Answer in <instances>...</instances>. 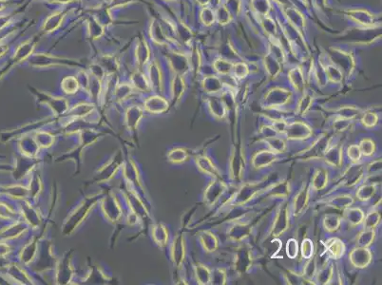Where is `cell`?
<instances>
[{
    "instance_id": "1",
    "label": "cell",
    "mask_w": 382,
    "mask_h": 285,
    "mask_svg": "<svg viewBox=\"0 0 382 285\" xmlns=\"http://www.w3.org/2000/svg\"><path fill=\"white\" fill-rule=\"evenodd\" d=\"M265 190L266 188L262 187V182H250L242 184L241 188L233 195L229 203L235 208L247 205Z\"/></svg>"
},
{
    "instance_id": "2",
    "label": "cell",
    "mask_w": 382,
    "mask_h": 285,
    "mask_svg": "<svg viewBox=\"0 0 382 285\" xmlns=\"http://www.w3.org/2000/svg\"><path fill=\"white\" fill-rule=\"evenodd\" d=\"M290 206L286 202H282L279 209H277L276 215L269 231V237L277 239L283 236L290 227Z\"/></svg>"
},
{
    "instance_id": "3",
    "label": "cell",
    "mask_w": 382,
    "mask_h": 285,
    "mask_svg": "<svg viewBox=\"0 0 382 285\" xmlns=\"http://www.w3.org/2000/svg\"><path fill=\"white\" fill-rule=\"evenodd\" d=\"M331 140L332 138L328 133H322L312 143L311 146H308L297 156L305 161L322 160L327 149L330 147Z\"/></svg>"
},
{
    "instance_id": "4",
    "label": "cell",
    "mask_w": 382,
    "mask_h": 285,
    "mask_svg": "<svg viewBox=\"0 0 382 285\" xmlns=\"http://www.w3.org/2000/svg\"><path fill=\"white\" fill-rule=\"evenodd\" d=\"M245 171V159L242 149L233 146L228 160L229 179L233 183H241Z\"/></svg>"
},
{
    "instance_id": "5",
    "label": "cell",
    "mask_w": 382,
    "mask_h": 285,
    "mask_svg": "<svg viewBox=\"0 0 382 285\" xmlns=\"http://www.w3.org/2000/svg\"><path fill=\"white\" fill-rule=\"evenodd\" d=\"M253 253L251 248L248 245H241L234 255L233 266L234 271L239 276H242L247 274L251 267L253 266Z\"/></svg>"
},
{
    "instance_id": "6",
    "label": "cell",
    "mask_w": 382,
    "mask_h": 285,
    "mask_svg": "<svg viewBox=\"0 0 382 285\" xmlns=\"http://www.w3.org/2000/svg\"><path fill=\"white\" fill-rule=\"evenodd\" d=\"M228 189L227 183L222 178L212 179L204 192V202L207 206H215Z\"/></svg>"
},
{
    "instance_id": "7",
    "label": "cell",
    "mask_w": 382,
    "mask_h": 285,
    "mask_svg": "<svg viewBox=\"0 0 382 285\" xmlns=\"http://www.w3.org/2000/svg\"><path fill=\"white\" fill-rule=\"evenodd\" d=\"M313 134V128L307 123L303 121H295L290 124L288 123L284 136L287 141L302 142L310 139Z\"/></svg>"
},
{
    "instance_id": "8",
    "label": "cell",
    "mask_w": 382,
    "mask_h": 285,
    "mask_svg": "<svg viewBox=\"0 0 382 285\" xmlns=\"http://www.w3.org/2000/svg\"><path fill=\"white\" fill-rule=\"evenodd\" d=\"M311 197V189L309 185L304 184L303 187L298 190L296 196L294 197L291 203V215L294 218H298L303 215L308 209Z\"/></svg>"
},
{
    "instance_id": "9",
    "label": "cell",
    "mask_w": 382,
    "mask_h": 285,
    "mask_svg": "<svg viewBox=\"0 0 382 285\" xmlns=\"http://www.w3.org/2000/svg\"><path fill=\"white\" fill-rule=\"evenodd\" d=\"M292 100V92L283 88H274L267 92L264 97V106L267 109H278L289 104Z\"/></svg>"
},
{
    "instance_id": "10",
    "label": "cell",
    "mask_w": 382,
    "mask_h": 285,
    "mask_svg": "<svg viewBox=\"0 0 382 285\" xmlns=\"http://www.w3.org/2000/svg\"><path fill=\"white\" fill-rule=\"evenodd\" d=\"M349 262L357 269H365L373 262V253L369 247H360L356 246L350 251Z\"/></svg>"
},
{
    "instance_id": "11",
    "label": "cell",
    "mask_w": 382,
    "mask_h": 285,
    "mask_svg": "<svg viewBox=\"0 0 382 285\" xmlns=\"http://www.w3.org/2000/svg\"><path fill=\"white\" fill-rule=\"evenodd\" d=\"M365 176V168L359 164H352L341 176L340 184L345 188H354L361 183Z\"/></svg>"
},
{
    "instance_id": "12",
    "label": "cell",
    "mask_w": 382,
    "mask_h": 285,
    "mask_svg": "<svg viewBox=\"0 0 382 285\" xmlns=\"http://www.w3.org/2000/svg\"><path fill=\"white\" fill-rule=\"evenodd\" d=\"M279 160L278 154L270 149H261L255 152L251 157V166L255 170H262L271 167Z\"/></svg>"
},
{
    "instance_id": "13",
    "label": "cell",
    "mask_w": 382,
    "mask_h": 285,
    "mask_svg": "<svg viewBox=\"0 0 382 285\" xmlns=\"http://www.w3.org/2000/svg\"><path fill=\"white\" fill-rule=\"evenodd\" d=\"M252 226L247 223H235L227 231V238L230 242L241 244L251 235Z\"/></svg>"
},
{
    "instance_id": "14",
    "label": "cell",
    "mask_w": 382,
    "mask_h": 285,
    "mask_svg": "<svg viewBox=\"0 0 382 285\" xmlns=\"http://www.w3.org/2000/svg\"><path fill=\"white\" fill-rule=\"evenodd\" d=\"M322 160L325 162L328 167H333V168H340L343 166V162H344L343 146L340 145L330 146L324 154Z\"/></svg>"
},
{
    "instance_id": "15",
    "label": "cell",
    "mask_w": 382,
    "mask_h": 285,
    "mask_svg": "<svg viewBox=\"0 0 382 285\" xmlns=\"http://www.w3.org/2000/svg\"><path fill=\"white\" fill-rule=\"evenodd\" d=\"M291 193V184L288 180H281L276 182L266 188V195L271 199H283L288 198Z\"/></svg>"
},
{
    "instance_id": "16",
    "label": "cell",
    "mask_w": 382,
    "mask_h": 285,
    "mask_svg": "<svg viewBox=\"0 0 382 285\" xmlns=\"http://www.w3.org/2000/svg\"><path fill=\"white\" fill-rule=\"evenodd\" d=\"M199 241L203 249L208 253L212 254L218 250L220 242L218 237L210 230H203L199 233Z\"/></svg>"
},
{
    "instance_id": "17",
    "label": "cell",
    "mask_w": 382,
    "mask_h": 285,
    "mask_svg": "<svg viewBox=\"0 0 382 285\" xmlns=\"http://www.w3.org/2000/svg\"><path fill=\"white\" fill-rule=\"evenodd\" d=\"M326 251L332 260L338 261L345 255L346 245L342 240L337 237L328 239L325 242Z\"/></svg>"
},
{
    "instance_id": "18",
    "label": "cell",
    "mask_w": 382,
    "mask_h": 285,
    "mask_svg": "<svg viewBox=\"0 0 382 285\" xmlns=\"http://www.w3.org/2000/svg\"><path fill=\"white\" fill-rule=\"evenodd\" d=\"M196 164H197L199 170L202 173L211 177L212 179L222 178L219 168L216 167V165L213 163L212 160L209 157H207L205 155L199 156L196 158Z\"/></svg>"
},
{
    "instance_id": "19",
    "label": "cell",
    "mask_w": 382,
    "mask_h": 285,
    "mask_svg": "<svg viewBox=\"0 0 382 285\" xmlns=\"http://www.w3.org/2000/svg\"><path fill=\"white\" fill-rule=\"evenodd\" d=\"M329 185V171L326 168H318L312 176L310 181V189L315 192L324 190Z\"/></svg>"
},
{
    "instance_id": "20",
    "label": "cell",
    "mask_w": 382,
    "mask_h": 285,
    "mask_svg": "<svg viewBox=\"0 0 382 285\" xmlns=\"http://www.w3.org/2000/svg\"><path fill=\"white\" fill-rule=\"evenodd\" d=\"M325 203L336 210L344 211L345 209L354 204V199L352 195L338 194L333 196L331 198H328L325 201Z\"/></svg>"
},
{
    "instance_id": "21",
    "label": "cell",
    "mask_w": 382,
    "mask_h": 285,
    "mask_svg": "<svg viewBox=\"0 0 382 285\" xmlns=\"http://www.w3.org/2000/svg\"><path fill=\"white\" fill-rule=\"evenodd\" d=\"M208 110L213 117L218 121L226 120L229 112L227 105L225 104L222 98H210L208 101Z\"/></svg>"
},
{
    "instance_id": "22",
    "label": "cell",
    "mask_w": 382,
    "mask_h": 285,
    "mask_svg": "<svg viewBox=\"0 0 382 285\" xmlns=\"http://www.w3.org/2000/svg\"><path fill=\"white\" fill-rule=\"evenodd\" d=\"M365 218V213L360 208L350 206L343 211L342 220H344L349 226L357 227L362 224Z\"/></svg>"
},
{
    "instance_id": "23",
    "label": "cell",
    "mask_w": 382,
    "mask_h": 285,
    "mask_svg": "<svg viewBox=\"0 0 382 285\" xmlns=\"http://www.w3.org/2000/svg\"><path fill=\"white\" fill-rule=\"evenodd\" d=\"M378 183H366L358 188L356 192V198L361 202H367L375 197L377 192Z\"/></svg>"
},
{
    "instance_id": "24",
    "label": "cell",
    "mask_w": 382,
    "mask_h": 285,
    "mask_svg": "<svg viewBox=\"0 0 382 285\" xmlns=\"http://www.w3.org/2000/svg\"><path fill=\"white\" fill-rule=\"evenodd\" d=\"M342 224V217L339 214H326L322 219V227L327 233H336L340 230Z\"/></svg>"
},
{
    "instance_id": "25",
    "label": "cell",
    "mask_w": 382,
    "mask_h": 285,
    "mask_svg": "<svg viewBox=\"0 0 382 285\" xmlns=\"http://www.w3.org/2000/svg\"><path fill=\"white\" fill-rule=\"evenodd\" d=\"M335 277V267L334 264L330 263L328 265L322 266L320 269H318V272L315 276L317 284L326 285L330 284L331 281Z\"/></svg>"
},
{
    "instance_id": "26",
    "label": "cell",
    "mask_w": 382,
    "mask_h": 285,
    "mask_svg": "<svg viewBox=\"0 0 382 285\" xmlns=\"http://www.w3.org/2000/svg\"><path fill=\"white\" fill-rule=\"evenodd\" d=\"M172 256L174 264L180 266L184 263L185 257V244H184V237L179 235L174 241Z\"/></svg>"
},
{
    "instance_id": "27",
    "label": "cell",
    "mask_w": 382,
    "mask_h": 285,
    "mask_svg": "<svg viewBox=\"0 0 382 285\" xmlns=\"http://www.w3.org/2000/svg\"><path fill=\"white\" fill-rule=\"evenodd\" d=\"M376 232L375 229L363 228L356 239V246L360 247H370L375 243Z\"/></svg>"
},
{
    "instance_id": "28",
    "label": "cell",
    "mask_w": 382,
    "mask_h": 285,
    "mask_svg": "<svg viewBox=\"0 0 382 285\" xmlns=\"http://www.w3.org/2000/svg\"><path fill=\"white\" fill-rule=\"evenodd\" d=\"M381 223V214L379 210L374 208L369 211L367 214H365V218L363 221V227L367 229H376L377 226Z\"/></svg>"
},
{
    "instance_id": "29",
    "label": "cell",
    "mask_w": 382,
    "mask_h": 285,
    "mask_svg": "<svg viewBox=\"0 0 382 285\" xmlns=\"http://www.w3.org/2000/svg\"><path fill=\"white\" fill-rule=\"evenodd\" d=\"M291 85L295 91L303 92L305 89V74L299 68H296L291 70L288 74Z\"/></svg>"
},
{
    "instance_id": "30",
    "label": "cell",
    "mask_w": 382,
    "mask_h": 285,
    "mask_svg": "<svg viewBox=\"0 0 382 285\" xmlns=\"http://www.w3.org/2000/svg\"><path fill=\"white\" fill-rule=\"evenodd\" d=\"M195 276L199 284L207 285L211 282V270L203 264H197L195 266Z\"/></svg>"
},
{
    "instance_id": "31",
    "label": "cell",
    "mask_w": 382,
    "mask_h": 285,
    "mask_svg": "<svg viewBox=\"0 0 382 285\" xmlns=\"http://www.w3.org/2000/svg\"><path fill=\"white\" fill-rule=\"evenodd\" d=\"M263 141L268 146L269 149L272 150L273 152L276 153V154L284 153L287 149V142H286L287 140L282 138V137L275 136V137H272V138L264 139Z\"/></svg>"
},
{
    "instance_id": "32",
    "label": "cell",
    "mask_w": 382,
    "mask_h": 285,
    "mask_svg": "<svg viewBox=\"0 0 382 285\" xmlns=\"http://www.w3.org/2000/svg\"><path fill=\"white\" fill-rule=\"evenodd\" d=\"M362 112H363L362 110L358 108V107L343 106V107H340V109H338L336 111V114H337V117L348 119V120H354L356 117L361 115Z\"/></svg>"
},
{
    "instance_id": "33",
    "label": "cell",
    "mask_w": 382,
    "mask_h": 285,
    "mask_svg": "<svg viewBox=\"0 0 382 285\" xmlns=\"http://www.w3.org/2000/svg\"><path fill=\"white\" fill-rule=\"evenodd\" d=\"M224 84L219 77L216 75H211V76L206 77L204 81V88L205 91L208 93H218L222 91Z\"/></svg>"
},
{
    "instance_id": "34",
    "label": "cell",
    "mask_w": 382,
    "mask_h": 285,
    "mask_svg": "<svg viewBox=\"0 0 382 285\" xmlns=\"http://www.w3.org/2000/svg\"><path fill=\"white\" fill-rule=\"evenodd\" d=\"M378 121H379V117L375 112L367 111V112L361 113V125L368 129L375 128L378 124Z\"/></svg>"
},
{
    "instance_id": "35",
    "label": "cell",
    "mask_w": 382,
    "mask_h": 285,
    "mask_svg": "<svg viewBox=\"0 0 382 285\" xmlns=\"http://www.w3.org/2000/svg\"><path fill=\"white\" fill-rule=\"evenodd\" d=\"M317 272H318V262H317V257H315V256H313V257L307 260V263H306L305 266H304L302 276L305 278L313 279V278H315Z\"/></svg>"
},
{
    "instance_id": "36",
    "label": "cell",
    "mask_w": 382,
    "mask_h": 285,
    "mask_svg": "<svg viewBox=\"0 0 382 285\" xmlns=\"http://www.w3.org/2000/svg\"><path fill=\"white\" fill-rule=\"evenodd\" d=\"M359 146L361 148L362 156L364 157H372L375 155V151H376L375 142L370 138H364L361 140Z\"/></svg>"
},
{
    "instance_id": "37",
    "label": "cell",
    "mask_w": 382,
    "mask_h": 285,
    "mask_svg": "<svg viewBox=\"0 0 382 285\" xmlns=\"http://www.w3.org/2000/svg\"><path fill=\"white\" fill-rule=\"evenodd\" d=\"M227 283V272L226 268L219 267L211 271V282L213 285H225Z\"/></svg>"
},
{
    "instance_id": "38",
    "label": "cell",
    "mask_w": 382,
    "mask_h": 285,
    "mask_svg": "<svg viewBox=\"0 0 382 285\" xmlns=\"http://www.w3.org/2000/svg\"><path fill=\"white\" fill-rule=\"evenodd\" d=\"M312 105H313V97L309 94H305L303 98L298 101L297 108H296V113L299 116H303L310 111Z\"/></svg>"
},
{
    "instance_id": "39",
    "label": "cell",
    "mask_w": 382,
    "mask_h": 285,
    "mask_svg": "<svg viewBox=\"0 0 382 285\" xmlns=\"http://www.w3.org/2000/svg\"><path fill=\"white\" fill-rule=\"evenodd\" d=\"M299 251H301L302 257L305 258V260H308V258L313 257L314 254H315L314 242L312 241L311 239H309V238H305V239L303 240V242H302Z\"/></svg>"
},
{
    "instance_id": "40",
    "label": "cell",
    "mask_w": 382,
    "mask_h": 285,
    "mask_svg": "<svg viewBox=\"0 0 382 285\" xmlns=\"http://www.w3.org/2000/svg\"><path fill=\"white\" fill-rule=\"evenodd\" d=\"M298 252H299V245H298V242H297V239L290 238L287 241L286 246H285L286 256L291 258V260H294V258H296L297 257Z\"/></svg>"
},
{
    "instance_id": "41",
    "label": "cell",
    "mask_w": 382,
    "mask_h": 285,
    "mask_svg": "<svg viewBox=\"0 0 382 285\" xmlns=\"http://www.w3.org/2000/svg\"><path fill=\"white\" fill-rule=\"evenodd\" d=\"M353 125V120L337 117L333 123V128L336 133H345Z\"/></svg>"
},
{
    "instance_id": "42",
    "label": "cell",
    "mask_w": 382,
    "mask_h": 285,
    "mask_svg": "<svg viewBox=\"0 0 382 285\" xmlns=\"http://www.w3.org/2000/svg\"><path fill=\"white\" fill-rule=\"evenodd\" d=\"M233 65L225 59H218L214 63V69L221 75H227L232 70Z\"/></svg>"
},
{
    "instance_id": "43",
    "label": "cell",
    "mask_w": 382,
    "mask_h": 285,
    "mask_svg": "<svg viewBox=\"0 0 382 285\" xmlns=\"http://www.w3.org/2000/svg\"><path fill=\"white\" fill-rule=\"evenodd\" d=\"M169 158L175 164H181L188 159V153L184 148H176L170 153Z\"/></svg>"
},
{
    "instance_id": "44",
    "label": "cell",
    "mask_w": 382,
    "mask_h": 285,
    "mask_svg": "<svg viewBox=\"0 0 382 285\" xmlns=\"http://www.w3.org/2000/svg\"><path fill=\"white\" fill-rule=\"evenodd\" d=\"M346 154L348 159L352 162V164H359L362 158V153L359 145H351L348 146Z\"/></svg>"
},
{
    "instance_id": "45",
    "label": "cell",
    "mask_w": 382,
    "mask_h": 285,
    "mask_svg": "<svg viewBox=\"0 0 382 285\" xmlns=\"http://www.w3.org/2000/svg\"><path fill=\"white\" fill-rule=\"evenodd\" d=\"M325 73L327 80L329 79L330 81H332L334 83H340L342 81V78H343L342 72L338 68H336L334 66H328L326 68Z\"/></svg>"
},
{
    "instance_id": "46",
    "label": "cell",
    "mask_w": 382,
    "mask_h": 285,
    "mask_svg": "<svg viewBox=\"0 0 382 285\" xmlns=\"http://www.w3.org/2000/svg\"><path fill=\"white\" fill-rule=\"evenodd\" d=\"M283 278H284V281L287 283V284L290 285H297L302 284V278L303 276L302 274H297L295 271H289L285 272L283 274Z\"/></svg>"
},
{
    "instance_id": "47",
    "label": "cell",
    "mask_w": 382,
    "mask_h": 285,
    "mask_svg": "<svg viewBox=\"0 0 382 285\" xmlns=\"http://www.w3.org/2000/svg\"><path fill=\"white\" fill-rule=\"evenodd\" d=\"M235 77L238 79H244L249 74V69L248 65L243 63H237L235 64L232 68Z\"/></svg>"
},
{
    "instance_id": "48",
    "label": "cell",
    "mask_w": 382,
    "mask_h": 285,
    "mask_svg": "<svg viewBox=\"0 0 382 285\" xmlns=\"http://www.w3.org/2000/svg\"><path fill=\"white\" fill-rule=\"evenodd\" d=\"M381 159H376V160L373 161L365 168V173L367 174L369 177L375 176L381 171Z\"/></svg>"
},
{
    "instance_id": "49",
    "label": "cell",
    "mask_w": 382,
    "mask_h": 285,
    "mask_svg": "<svg viewBox=\"0 0 382 285\" xmlns=\"http://www.w3.org/2000/svg\"><path fill=\"white\" fill-rule=\"evenodd\" d=\"M260 134L262 135L263 140L272 138L279 135L272 125H262L260 128Z\"/></svg>"
},
{
    "instance_id": "50",
    "label": "cell",
    "mask_w": 382,
    "mask_h": 285,
    "mask_svg": "<svg viewBox=\"0 0 382 285\" xmlns=\"http://www.w3.org/2000/svg\"><path fill=\"white\" fill-rule=\"evenodd\" d=\"M272 125L275 128V131L278 133V134H283V135H284L285 131H286V127L288 125V123L285 120H283V119H277V120H274L272 122Z\"/></svg>"
}]
</instances>
